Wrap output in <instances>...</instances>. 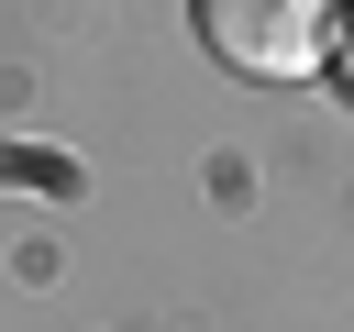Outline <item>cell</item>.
Listing matches in <instances>:
<instances>
[{"label": "cell", "mask_w": 354, "mask_h": 332, "mask_svg": "<svg viewBox=\"0 0 354 332\" xmlns=\"http://www.w3.org/2000/svg\"><path fill=\"white\" fill-rule=\"evenodd\" d=\"M199 44L232 77H321L332 66V0H188Z\"/></svg>", "instance_id": "6da1fadb"}]
</instances>
